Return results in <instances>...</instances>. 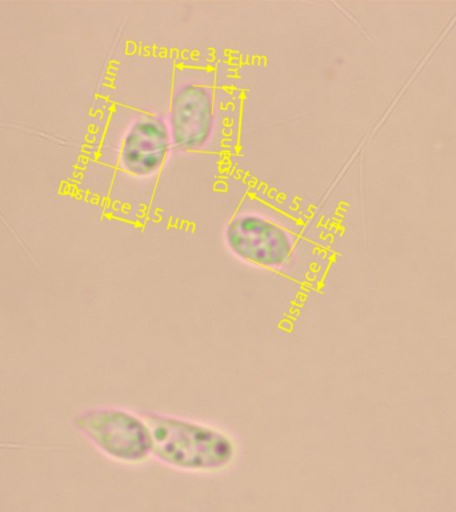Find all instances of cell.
Returning a JSON list of instances; mask_svg holds the SVG:
<instances>
[{
  "mask_svg": "<svg viewBox=\"0 0 456 512\" xmlns=\"http://www.w3.org/2000/svg\"><path fill=\"white\" fill-rule=\"evenodd\" d=\"M231 254L248 266L280 270L294 254L295 234L290 220L264 203H246L226 231Z\"/></svg>",
  "mask_w": 456,
  "mask_h": 512,
  "instance_id": "obj_2",
  "label": "cell"
},
{
  "mask_svg": "<svg viewBox=\"0 0 456 512\" xmlns=\"http://www.w3.org/2000/svg\"><path fill=\"white\" fill-rule=\"evenodd\" d=\"M172 147L167 122L155 116H143L132 123L123 140L120 162L132 176L154 175L162 167Z\"/></svg>",
  "mask_w": 456,
  "mask_h": 512,
  "instance_id": "obj_5",
  "label": "cell"
},
{
  "mask_svg": "<svg viewBox=\"0 0 456 512\" xmlns=\"http://www.w3.org/2000/svg\"><path fill=\"white\" fill-rule=\"evenodd\" d=\"M167 124L176 150L198 151L206 146L214 128V90L207 75H188L176 84Z\"/></svg>",
  "mask_w": 456,
  "mask_h": 512,
  "instance_id": "obj_4",
  "label": "cell"
},
{
  "mask_svg": "<svg viewBox=\"0 0 456 512\" xmlns=\"http://www.w3.org/2000/svg\"><path fill=\"white\" fill-rule=\"evenodd\" d=\"M76 426L114 462L136 466L152 458L151 430L146 416L119 407H100L79 415Z\"/></svg>",
  "mask_w": 456,
  "mask_h": 512,
  "instance_id": "obj_3",
  "label": "cell"
},
{
  "mask_svg": "<svg viewBox=\"0 0 456 512\" xmlns=\"http://www.w3.org/2000/svg\"><path fill=\"white\" fill-rule=\"evenodd\" d=\"M152 458L188 474H218L235 463L238 447L220 428L180 416L148 414Z\"/></svg>",
  "mask_w": 456,
  "mask_h": 512,
  "instance_id": "obj_1",
  "label": "cell"
}]
</instances>
